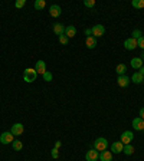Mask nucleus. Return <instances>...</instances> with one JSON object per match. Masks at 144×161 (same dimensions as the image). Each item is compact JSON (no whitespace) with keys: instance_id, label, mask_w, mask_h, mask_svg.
Wrapping results in <instances>:
<instances>
[{"instance_id":"nucleus-1","label":"nucleus","mask_w":144,"mask_h":161,"mask_svg":"<svg viewBox=\"0 0 144 161\" xmlns=\"http://www.w3.org/2000/svg\"><path fill=\"white\" fill-rule=\"evenodd\" d=\"M36 78H38V72L33 68L25 69V72H23V79H25L28 83H32L33 81H36Z\"/></svg>"},{"instance_id":"nucleus-2","label":"nucleus","mask_w":144,"mask_h":161,"mask_svg":"<svg viewBox=\"0 0 144 161\" xmlns=\"http://www.w3.org/2000/svg\"><path fill=\"white\" fill-rule=\"evenodd\" d=\"M94 147H95V150H97L98 153H102V151L107 150L108 141L105 140V138H97V140H95V144H94Z\"/></svg>"},{"instance_id":"nucleus-3","label":"nucleus","mask_w":144,"mask_h":161,"mask_svg":"<svg viewBox=\"0 0 144 161\" xmlns=\"http://www.w3.org/2000/svg\"><path fill=\"white\" fill-rule=\"evenodd\" d=\"M14 141V135L10 133V131H4L2 135H0V143L2 144H10V143H13Z\"/></svg>"},{"instance_id":"nucleus-4","label":"nucleus","mask_w":144,"mask_h":161,"mask_svg":"<svg viewBox=\"0 0 144 161\" xmlns=\"http://www.w3.org/2000/svg\"><path fill=\"white\" fill-rule=\"evenodd\" d=\"M134 140V134L131 133V131H124V133L121 134V143L124 144V145H127V144H131V141Z\"/></svg>"},{"instance_id":"nucleus-5","label":"nucleus","mask_w":144,"mask_h":161,"mask_svg":"<svg viewBox=\"0 0 144 161\" xmlns=\"http://www.w3.org/2000/svg\"><path fill=\"white\" fill-rule=\"evenodd\" d=\"M92 36L97 39V38H101V36H104V33H105V28L102 25H95L92 29Z\"/></svg>"},{"instance_id":"nucleus-6","label":"nucleus","mask_w":144,"mask_h":161,"mask_svg":"<svg viewBox=\"0 0 144 161\" xmlns=\"http://www.w3.org/2000/svg\"><path fill=\"white\" fill-rule=\"evenodd\" d=\"M23 131H25V127H23V124H20V122L13 124V125H12V129H10V133L13 134V135H22Z\"/></svg>"},{"instance_id":"nucleus-7","label":"nucleus","mask_w":144,"mask_h":161,"mask_svg":"<svg viewBox=\"0 0 144 161\" xmlns=\"http://www.w3.org/2000/svg\"><path fill=\"white\" fill-rule=\"evenodd\" d=\"M98 158H100V154H98L97 150H90V151H86V154H85V160H86V161H97Z\"/></svg>"},{"instance_id":"nucleus-8","label":"nucleus","mask_w":144,"mask_h":161,"mask_svg":"<svg viewBox=\"0 0 144 161\" xmlns=\"http://www.w3.org/2000/svg\"><path fill=\"white\" fill-rule=\"evenodd\" d=\"M124 150V144L121 141H115V143L111 144V153H115V154H120Z\"/></svg>"},{"instance_id":"nucleus-9","label":"nucleus","mask_w":144,"mask_h":161,"mask_svg":"<svg viewBox=\"0 0 144 161\" xmlns=\"http://www.w3.org/2000/svg\"><path fill=\"white\" fill-rule=\"evenodd\" d=\"M49 13H50V16H52V18H59V16H61V13H62L61 6H58V4H52V6L49 7Z\"/></svg>"},{"instance_id":"nucleus-10","label":"nucleus","mask_w":144,"mask_h":161,"mask_svg":"<svg viewBox=\"0 0 144 161\" xmlns=\"http://www.w3.org/2000/svg\"><path fill=\"white\" fill-rule=\"evenodd\" d=\"M124 48L128 50H134L137 48V39H134V38H128V39L124 42Z\"/></svg>"},{"instance_id":"nucleus-11","label":"nucleus","mask_w":144,"mask_h":161,"mask_svg":"<svg viewBox=\"0 0 144 161\" xmlns=\"http://www.w3.org/2000/svg\"><path fill=\"white\" fill-rule=\"evenodd\" d=\"M117 83H118L120 88H127V86L130 85V78L126 75H121V76H118V79H117Z\"/></svg>"},{"instance_id":"nucleus-12","label":"nucleus","mask_w":144,"mask_h":161,"mask_svg":"<svg viewBox=\"0 0 144 161\" xmlns=\"http://www.w3.org/2000/svg\"><path fill=\"white\" fill-rule=\"evenodd\" d=\"M133 128L137 129V131H143L144 129V119H141L140 117L138 118L133 119Z\"/></svg>"},{"instance_id":"nucleus-13","label":"nucleus","mask_w":144,"mask_h":161,"mask_svg":"<svg viewBox=\"0 0 144 161\" xmlns=\"http://www.w3.org/2000/svg\"><path fill=\"white\" fill-rule=\"evenodd\" d=\"M35 71L38 72V73H40V75H43V73L46 72V63H45V61H38L36 62Z\"/></svg>"},{"instance_id":"nucleus-14","label":"nucleus","mask_w":144,"mask_h":161,"mask_svg":"<svg viewBox=\"0 0 144 161\" xmlns=\"http://www.w3.org/2000/svg\"><path fill=\"white\" fill-rule=\"evenodd\" d=\"M54 33L58 35V38L62 35H65V26L62 23H55L54 25Z\"/></svg>"},{"instance_id":"nucleus-15","label":"nucleus","mask_w":144,"mask_h":161,"mask_svg":"<svg viewBox=\"0 0 144 161\" xmlns=\"http://www.w3.org/2000/svg\"><path fill=\"white\" fill-rule=\"evenodd\" d=\"M85 46L88 48V49H94V48L97 46V39H95L94 36H88L85 40Z\"/></svg>"},{"instance_id":"nucleus-16","label":"nucleus","mask_w":144,"mask_h":161,"mask_svg":"<svg viewBox=\"0 0 144 161\" xmlns=\"http://www.w3.org/2000/svg\"><path fill=\"white\" fill-rule=\"evenodd\" d=\"M100 160L101 161H112V153L111 151H102L100 153Z\"/></svg>"},{"instance_id":"nucleus-17","label":"nucleus","mask_w":144,"mask_h":161,"mask_svg":"<svg viewBox=\"0 0 144 161\" xmlns=\"http://www.w3.org/2000/svg\"><path fill=\"white\" fill-rule=\"evenodd\" d=\"M130 65H131L134 69H140L141 66H143V59H141V58H133L131 62H130Z\"/></svg>"},{"instance_id":"nucleus-18","label":"nucleus","mask_w":144,"mask_h":161,"mask_svg":"<svg viewBox=\"0 0 144 161\" xmlns=\"http://www.w3.org/2000/svg\"><path fill=\"white\" fill-rule=\"evenodd\" d=\"M76 35V29L75 26H66L65 28V36H68V38H74V36Z\"/></svg>"},{"instance_id":"nucleus-19","label":"nucleus","mask_w":144,"mask_h":161,"mask_svg":"<svg viewBox=\"0 0 144 161\" xmlns=\"http://www.w3.org/2000/svg\"><path fill=\"white\" fill-rule=\"evenodd\" d=\"M126 71H127V66L124 63H118V65H117V68H115V72L118 73V76L124 75V73H126Z\"/></svg>"},{"instance_id":"nucleus-20","label":"nucleus","mask_w":144,"mask_h":161,"mask_svg":"<svg viewBox=\"0 0 144 161\" xmlns=\"http://www.w3.org/2000/svg\"><path fill=\"white\" fill-rule=\"evenodd\" d=\"M131 81H133L134 83H140V82H143V81H144V76L140 75L138 72H136V73L131 76Z\"/></svg>"},{"instance_id":"nucleus-21","label":"nucleus","mask_w":144,"mask_h":161,"mask_svg":"<svg viewBox=\"0 0 144 161\" xmlns=\"http://www.w3.org/2000/svg\"><path fill=\"white\" fill-rule=\"evenodd\" d=\"M33 6H35L36 10H43V9H45V6H46V3H45V0H36Z\"/></svg>"},{"instance_id":"nucleus-22","label":"nucleus","mask_w":144,"mask_h":161,"mask_svg":"<svg viewBox=\"0 0 144 161\" xmlns=\"http://www.w3.org/2000/svg\"><path fill=\"white\" fill-rule=\"evenodd\" d=\"M122 153L127 155H131L134 153V147L131 145V144H127V145H124V150H122Z\"/></svg>"},{"instance_id":"nucleus-23","label":"nucleus","mask_w":144,"mask_h":161,"mask_svg":"<svg viewBox=\"0 0 144 161\" xmlns=\"http://www.w3.org/2000/svg\"><path fill=\"white\" fill-rule=\"evenodd\" d=\"M131 4H133V7H136V9H143L144 7V0H133Z\"/></svg>"},{"instance_id":"nucleus-24","label":"nucleus","mask_w":144,"mask_h":161,"mask_svg":"<svg viewBox=\"0 0 144 161\" xmlns=\"http://www.w3.org/2000/svg\"><path fill=\"white\" fill-rule=\"evenodd\" d=\"M12 144H13V150L14 151H20L22 148H23V144H22V141H19V140H14Z\"/></svg>"},{"instance_id":"nucleus-25","label":"nucleus","mask_w":144,"mask_h":161,"mask_svg":"<svg viewBox=\"0 0 144 161\" xmlns=\"http://www.w3.org/2000/svg\"><path fill=\"white\" fill-rule=\"evenodd\" d=\"M58 40H59V43H62V45H68L69 38H68V36H65V35H62V36H59V38H58Z\"/></svg>"},{"instance_id":"nucleus-26","label":"nucleus","mask_w":144,"mask_h":161,"mask_svg":"<svg viewBox=\"0 0 144 161\" xmlns=\"http://www.w3.org/2000/svg\"><path fill=\"white\" fill-rule=\"evenodd\" d=\"M43 79H45V81H46V82H50V81H52V78H54V76H52V73H50L49 71H46L45 72V73H43Z\"/></svg>"},{"instance_id":"nucleus-27","label":"nucleus","mask_w":144,"mask_h":161,"mask_svg":"<svg viewBox=\"0 0 144 161\" xmlns=\"http://www.w3.org/2000/svg\"><path fill=\"white\" fill-rule=\"evenodd\" d=\"M25 3H26V0H18V2L14 3V7H16V9H22V7L25 6Z\"/></svg>"},{"instance_id":"nucleus-28","label":"nucleus","mask_w":144,"mask_h":161,"mask_svg":"<svg viewBox=\"0 0 144 161\" xmlns=\"http://www.w3.org/2000/svg\"><path fill=\"white\" fill-rule=\"evenodd\" d=\"M141 35H143V33H141V30H138V29H136V30H134V32H133V36H131V38H134V39H140V38H141Z\"/></svg>"},{"instance_id":"nucleus-29","label":"nucleus","mask_w":144,"mask_h":161,"mask_svg":"<svg viewBox=\"0 0 144 161\" xmlns=\"http://www.w3.org/2000/svg\"><path fill=\"white\" fill-rule=\"evenodd\" d=\"M137 46L144 50V36H141L140 39H137Z\"/></svg>"},{"instance_id":"nucleus-30","label":"nucleus","mask_w":144,"mask_h":161,"mask_svg":"<svg viewBox=\"0 0 144 161\" xmlns=\"http://www.w3.org/2000/svg\"><path fill=\"white\" fill-rule=\"evenodd\" d=\"M84 6L94 7V6H95V0H85V2H84Z\"/></svg>"},{"instance_id":"nucleus-31","label":"nucleus","mask_w":144,"mask_h":161,"mask_svg":"<svg viewBox=\"0 0 144 161\" xmlns=\"http://www.w3.org/2000/svg\"><path fill=\"white\" fill-rule=\"evenodd\" d=\"M50 155H52V158H58L59 157V150H58V148H54L52 153H50Z\"/></svg>"},{"instance_id":"nucleus-32","label":"nucleus","mask_w":144,"mask_h":161,"mask_svg":"<svg viewBox=\"0 0 144 161\" xmlns=\"http://www.w3.org/2000/svg\"><path fill=\"white\" fill-rule=\"evenodd\" d=\"M61 145H62V143H61V141H56V143H55V148H58V150L61 148Z\"/></svg>"},{"instance_id":"nucleus-33","label":"nucleus","mask_w":144,"mask_h":161,"mask_svg":"<svg viewBox=\"0 0 144 161\" xmlns=\"http://www.w3.org/2000/svg\"><path fill=\"white\" fill-rule=\"evenodd\" d=\"M85 35L92 36V30H91V29H86V30H85Z\"/></svg>"},{"instance_id":"nucleus-34","label":"nucleus","mask_w":144,"mask_h":161,"mask_svg":"<svg viewBox=\"0 0 144 161\" xmlns=\"http://www.w3.org/2000/svg\"><path fill=\"white\" fill-rule=\"evenodd\" d=\"M140 118L144 119V108H141V109H140Z\"/></svg>"},{"instance_id":"nucleus-35","label":"nucleus","mask_w":144,"mask_h":161,"mask_svg":"<svg viewBox=\"0 0 144 161\" xmlns=\"http://www.w3.org/2000/svg\"><path fill=\"white\" fill-rule=\"evenodd\" d=\"M138 73H140V75H143V76H144V66H141V68L138 69Z\"/></svg>"},{"instance_id":"nucleus-36","label":"nucleus","mask_w":144,"mask_h":161,"mask_svg":"<svg viewBox=\"0 0 144 161\" xmlns=\"http://www.w3.org/2000/svg\"><path fill=\"white\" fill-rule=\"evenodd\" d=\"M141 59H144V52H143V53H141Z\"/></svg>"}]
</instances>
